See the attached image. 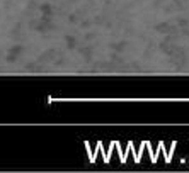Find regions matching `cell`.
I'll list each match as a JSON object with an SVG mask.
<instances>
[{
	"label": "cell",
	"mask_w": 189,
	"mask_h": 173,
	"mask_svg": "<svg viewBox=\"0 0 189 173\" xmlns=\"http://www.w3.org/2000/svg\"><path fill=\"white\" fill-rule=\"evenodd\" d=\"M148 143H150V141H143V143H141L140 151H138V153L135 154V161H136V163H140V160H141V153H143V149L147 148V144H148Z\"/></svg>",
	"instance_id": "1"
},
{
	"label": "cell",
	"mask_w": 189,
	"mask_h": 173,
	"mask_svg": "<svg viewBox=\"0 0 189 173\" xmlns=\"http://www.w3.org/2000/svg\"><path fill=\"white\" fill-rule=\"evenodd\" d=\"M83 144H85V149H87V153H89V161H90V163H94V161H96V158H94V154H92V151H90V144L89 143H83Z\"/></svg>",
	"instance_id": "2"
}]
</instances>
